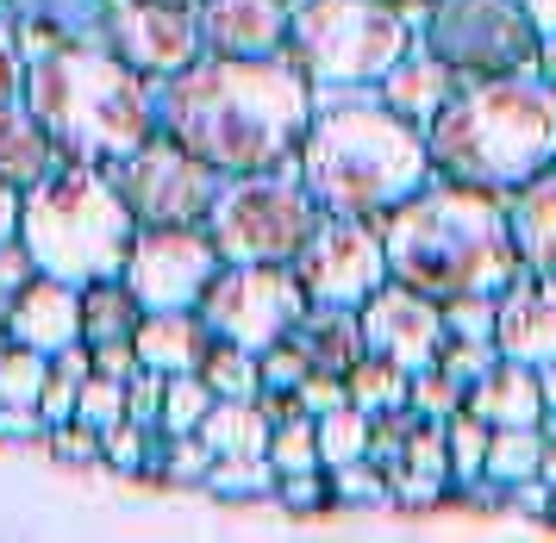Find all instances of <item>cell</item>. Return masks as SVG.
<instances>
[{"label": "cell", "mask_w": 556, "mask_h": 543, "mask_svg": "<svg viewBox=\"0 0 556 543\" xmlns=\"http://www.w3.org/2000/svg\"><path fill=\"white\" fill-rule=\"evenodd\" d=\"M151 94L156 131H169L181 150H194L219 175L294 169L313 106H319V88L306 81L294 50H269V56L201 50L188 70L151 81Z\"/></svg>", "instance_id": "1"}, {"label": "cell", "mask_w": 556, "mask_h": 543, "mask_svg": "<svg viewBox=\"0 0 556 543\" xmlns=\"http://www.w3.org/2000/svg\"><path fill=\"white\" fill-rule=\"evenodd\" d=\"M294 169L326 213L388 219L401 200H413L431 181V144L426 125L394 113L376 88H326Z\"/></svg>", "instance_id": "2"}, {"label": "cell", "mask_w": 556, "mask_h": 543, "mask_svg": "<svg viewBox=\"0 0 556 543\" xmlns=\"http://www.w3.org/2000/svg\"><path fill=\"white\" fill-rule=\"evenodd\" d=\"M381 244H388V275L431 294L438 306L456 294H501L513 275H526L506 225V200L438 175L381 219Z\"/></svg>", "instance_id": "3"}, {"label": "cell", "mask_w": 556, "mask_h": 543, "mask_svg": "<svg viewBox=\"0 0 556 543\" xmlns=\"http://www.w3.org/2000/svg\"><path fill=\"white\" fill-rule=\"evenodd\" d=\"M431 175L481 194H513L556 163V88L538 70L463 81L426 125Z\"/></svg>", "instance_id": "4"}, {"label": "cell", "mask_w": 556, "mask_h": 543, "mask_svg": "<svg viewBox=\"0 0 556 543\" xmlns=\"http://www.w3.org/2000/svg\"><path fill=\"white\" fill-rule=\"evenodd\" d=\"M20 100L45 119V131L56 138L63 163H119L126 150H138L156 131V94L151 81L119 63L113 50L94 38H63L26 56V81Z\"/></svg>", "instance_id": "5"}, {"label": "cell", "mask_w": 556, "mask_h": 543, "mask_svg": "<svg viewBox=\"0 0 556 543\" xmlns=\"http://www.w3.org/2000/svg\"><path fill=\"white\" fill-rule=\"evenodd\" d=\"M131 238H138V219L101 163H63L38 188H26L20 244L31 250L38 275H56L70 288L113 281L126 275Z\"/></svg>", "instance_id": "6"}, {"label": "cell", "mask_w": 556, "mask_h": 543, "mask_svg": "<svg viewBox=\"0 0 556 543\" xmlns=\"http://www.w3.org/2000/svg\"><path fill=\"white\" fill-rule=\"evenodd\" d=\"M406 45H413V13L394 0H294L288 50L319 94L376 88Z\"/></svg>", "instance_id": "7"}, {"label": "cell", "mask_w": 556, "mask_h": 543, "mask_svg": "<svg viewBox=\"0 0 556 543\" xmlns=\"http://www.w3.org/2000/svg\"><path fill=\"white\" fill-rule=\"evenodd\" d=\"M326 206L306 194L301 169L226 175V188L206 213V238L226 263H294L319 231Z\"/></svg>", "instance_id": "8"}, {"label": "cell", "mask_w": 556, "mask_h": 543, "mask_svg": "<svg viewBox=\"0 0 556 543\" xmlns=\"http://www.w3.org/2000/svg\"><path fill=\"white\" fill-rule=\"evenodd\" d=\"M419 45L438 50L463 81L538 70L544 31L531 25L526 0H431Z\"/></svg>", "instance_id": "9"}, {"label": "cell", "mask_w": 556, "mask_h": 543, "mask_svg": "<svg viewBox=\"0 0 556 543\" xmlns=\"http://www.w3.org/2000/svg\"><path fill=\"white\" fill-rule=\"evenodd\" d=\"M106 175H113V188L138 225H206L213 200L226 188V175L201 163L194 150H181L169 131H151L138 150L106 163Z\"/></svg>", "instance_id": "10"}, {"label": "cell", "mask_w": 556, "mask_h": 543, "mask_svg": "<svg viewBox=\"0 0 556 543\" xmlns=\"http://www.w3.org/2000/svg\"><path fill=\"white\" fill-rule=\"evenodd\" d=\"M306 313V288L294 263H226L201 300V319L213 338L244 350H269L288 338Z\"/></svg>", "instance_id": "11"}, {"label": "cell", "mask_w": 556, "mask_h": 543, "mask_svg": "<svg viewBox=\"0 0 556 543\" xmlns=\"http://www.w3.org/2000/svg\"><path fill=\"white\" fill-rule=\"evenodd\" d=\"M219 269H226V256L213 250L206 225H138L119 281L144 313H188L206 300Z\"/></svg>", "instance_id": "12"}, {"label": "cell", "mask_w": 556, "mask_h": 543, "mask_svg": "<svg viewBox=\"0 0 556 543\" xmlns=\"http://www.w3.org/2000/svg\"><path fill=\"white\" fill-rule=\"evenodd\" d=\"M294 275L313 306H363L388 281V244H381V219H344L326 213L319 231L306 238L294 256Z\"/></svg>", "instance_id": "13"}, {"label": "cell", "mask_w": 556, "mask_h": 543, "mask_svg": "<svg viewBox=\"0 0 556 543\" xmlns=\"http://www.w3.org/2000/svg\"><path fill=\"white\" fill-rule=\"evenodd\" d=\"M101 45L131 63L144 81H163V75L188 70L201 56V13L194 7H163V0H113L101 25Z\"/></svg>", "instance_id": "14"}, {"label": "cell", "mask_w": 556, "mask_h": 543, "mask_svg": "<svg viewBox=\"0 0 556 543\" xmlns=\"http://www.w3.org/2000/svg\"><path fill=\"white\" fill-rule=\"evenodd\" d=\"M363 313V344L388 356V363H401V369H431L438 363V344H444V306L419 288H406V281H381L376 294L356 306Z\"/></svg>", "instance_id": "15"}, {"label": "cell", "mask_w": 556, "mask_h": 543, "mask_svg": "<svg viewBox=\"0 0 556 543\" xmlns=\"http://www.w3.org/2000/svg\"><path fill=\"white\" fill-rule=\"evenodd\" d=\"M494 344L513 363H556V275L526 269L494 294Z\"/></svg>", "instance_id": "16"}, {"label": "cell", "mask_w": 556, "mask_h": 543, "mask_svg": "<svg viewBox=\"0 0 556 543\" xmlns=\"http://www.w3.org/2000/svg\"><path fill=\"white\" fill-rule=\"evenodd\" d=\"M201 45L213 56H269L288 50L294 0H201Z\"/></svg>", "instance_id": "17"}, {"label": "cell", "mask_w": 556, "mask_h": 543, "mask_svg": "<svg viewBox=\"0 0 556 543\" xmlns=\"http://www.w3.org/2000/svg\"><path fill=\"white\" fill-rule=\"evenodd\" d=\"M0 338L31 344L45 356H56L63 344H81V288L56 281V275H31L26 288L13 294V306H7Z\"/></svg>", "instance_id": "18"}, {"label": "cell", "mask_w": 556, "mask_h": 543, "mask_svg": "<svg viewBox=\"0 0 556 543\" xmlns=\"http://www.w3.org/2000/svg\"><path fill=\"white\" fill-rule=\"evenodd\" d=\"M456 88H463V75L438 56V50H426V45H406L401 50V63L376 81V94L394 106V113H406L413 125H431L444 106L456 100Z\"/></svg>", "instance_id": "19"}, {"label": "cell", "mask_w": 556, "mask_h": 543, "mask_svg": "<svg viewBox=\"0 0 556 543\" xmlns=\"http://www.w3.org/2000/svg\"><path fill=\"white\" fill-rule=\"evenodd\" d=\"M463 406H469L481 425H494V431H506V425H544V388H538V369L501 356L488 375L469 381Z\"/></svg>", "instance_id": "20"}, {"label": "cell", "mask_w": 556, "mask_h": 543, "mask_svg": "<svg viewBox=\"0 0 556 543\" xmlns=\"http://www.w3.org/2000/svg\"><path fill=\"white\" fill-rule=\"evenodd\" d=\"M63 169V150L56 138L45 131V119L31 113L26 100H0V181H13V188H38L45 175Z\"/></svg>", "instance_id": "21"}, {"label": "cell", "mask_w": 556, "mask_h": 543, "mask_svg": "<svg viewBox=\"0 0 556 543\" xmlns=\"http://www.w3.org/2000/svg\"><path fill=\"white\" fill-rule=\"evenodd\" d=\"M206 344H213V331H206L201 306H188V313H144V319H138V331H131L138 369H156V375L201 369Z\"/></svg>", "instance_id": "22"}, {"label": "cell", "mask_w": 556, "mask_h": 543, "mask_svg": "<svg viewBox=\"0 0 556 543\" xmlns=\"http://www.w3.org/2000/svg\"><path fill=\"white\" fill-rule=\"evenodd\" d=\"M506 225H513L519 263L556 275V163L544 175H531L526 188L506 194Z\"/></svg>", "instance_id": "23"}, {"label": "cell", "mask_w": 556, "mask_h": 543, "mask_svg": "<svg viewBox=\"0 0 556 543\" xmlns=\"http://www.w3.org/2000/svg\"><path fill=\"white\" fill-rule=\"evenodd\" d=\"M288 338L306 350V363L319 375H351L363 363V350H369L363 344V313L356 306H313V300H306L301 325Z\"/></svg>", "instance_id": "24"}, {"label": "cell", "mask_w": 556, "mask_h": 543, "mask_svg": "<svg viewBox=\"0 0 556 543\" xmlns=\"http://www.w3.org/2000/svg\"><path fill=\"white\" fill-rule=\"evenodd\" d=\"M0 7L13 13L20 38H26V56H31V50L63 45V38H81V45H94L113 0H0Z\"/></svg>", "instance_id": "25"}, {"label": "cell", "mask_w": 556, "mask_h": 543, "mask_svg": "<svg viewBox=\"0 0 556 543\" xmlns=\"http://www.w3.org/2000/svg\"><path fill=\"white\" fill-rule=\"evenodd\" d=\"M269 431L263 400H213L201 419V444L213 456H269Z\"/></svg>", "instance_id": "26"}, {"label": "cell", "mask_w": 556, "mask_h": 543, "mask_svg": "<svg viewBox=\"0 0 556 543\" xmlns=\"http://www.w3.org/2000/svg\"><path fill=\"white\" fill-rule=\"evenodd\" d=\"M138 319H144V306L131 300V288L119 281V275L81 288V344H113V338H131Z\"/></svg>", "instance_id": "27"}, {"label": "cell", "mask_w": 556, "mask_h": 543, "mask_svg": "<svg viewBox=\"0 0 556 543\" xmlns=\"http://www.w3.org/2000/svg\"><path fill=\"white\" fill-rule=\"evenodd\" d=\"M344 388H351V400L376 419V413H394V406L413 400V369L388 363V356H376V350H363V363L344 375Z\"/></svg>", "instance_id": "28"}, {"label": "cell", "mask_w": 556, "mask_h": 543, "mask_svg": "<svg viewBox=\"0 0 556 543\" xmlns=\"http://www.w3.org/2000/svg\"><path fill=\"white\" fill-rule=\"evenodd\" d=\"M201 375H206V388H213L219 400H256V394H263V369H256V350L226 344V338H213V344H206Z\"/></svg>", "instance_id": "29"}, {"label": "cell", "mask_w": 556, "mask_h": 543, "mask_svg": "<svg viewBox=\"0 0 556 543\" xmlns=\"http://www.w3.org/2000/svg\"><path fill=\"white\" fill-rule=\"evenodd\" d=\"M313 431H319V463H326V469H344V463H356V456H369V413H363L356 400L319 413Z\"/></svg>", "instance_id": "30"}, {"label": "cell", "mask_w": 556, "mask_h": 543, "mask_svg": "<svg viewBox=\"0 0 556 543\" xmlns=\"http://www.w3.org/2000/svg\"><path fill=\"white\" fill-rule=\"evenodd\" d=\"M538 456H544V425H506V431H494L488 438V469L501 488H513V481H526V475H538Z\"/></svg>", "instance_id": "31"}, {"label": "cell", "mask_w": 556, "mask_h": 543, "mask_svg": "<svg viewBox=\"0 0 556 543\" xmlns=\"http://www.w3.org/2000/svg\"><path fill=\"white\" fill-rule=\"evenodd\" d=\"M276 463L269 456H213L206 469V494L219 500H276Z\"/></svg>", "instance_id": "32"}, {"label": "cell", "mask_w": 556, "mask_h": 543, "mask_svg": "<svg viewBox=\"0 0 556 543\" xmlns=\"http://www.w3.org/2000/svg\"><path fill=\"white\" fill-rule=\"evenodd\" d=\"M213 388H206V375L201 369H188V375H163V419H156V431H201L206 419V406H213Z\"/></svg>", "instance_id": "33"}, {"label": "cell", "mask_w": 556, "mask_h": 543, "mask_svg": "<svg viewBox=\"0 0 556 543\" xmlns=\"http://www.w3.org/2000/svg\"><path fill=\"white\" fill-rule=\"evenodd\" d=\"M488 438H494V425H481L469 406L444 419V444H451V488H463V481H476V475L488 469Z\"/></svg>", "instance_id": "34"}, {"label": "cell", "mask_w": 556, "mask_h": 543, "mask_svg": "<svg viewBox=\"0 0 556 543\" xmlns=\"http://www.w3.org/2000/svg\"><path fill=\"white\" fill-rule=\"evenodd\" d=\"M394 475H426V481H444V488H451V444H444V425L438 419L413 425V438H406L401 469Z\"/></svg>", "instance_id": "35"}, {"label": "cell", "mask_w": 556, "mask_h": 543, "mask_svg": "<svg viewBox=\"0 0 556 543\" xmlns=\"http://www.w3.org/2000/svg\"><path fill=\"white\" fill-rule=\"evenodd\" d=\"M331 500H338V506H394V481H388L369 456H356L344 469H331Z\"/></svg>", "instance_id": "36"}, {"label": "cell", "mask_w": 556, "mask_h": 543, "mask_svg": "<svg viewBox=\"0 0 556 543\" xmlns=\"http://www.w3.org/2000/svg\"><path fill=\"white\" fill-rule=\"evenodd\" d=\"M269 463H276V475L319 469V431H313V413H301V419H281L276 431H269Z\"/></svg>", "instance_id": "37"}, {"label": "cell", "mask_w": 556, "mask_h": 543, "mask_svg": "<svg viewBox=\"0 0 556 543\" xmlns=\"http://www.w3.org/2000/svg\"><path fill=\"white\" fill-rule=\"evenodd\" d=\"M494 363H501V344H494V338H444L431 369H444L456 388L469 394V381H476V375H488Z\"/></svg>", "instance_id": "38"}, {"label": "cell", "mask_w": 556, "mask_h": 543, "mask_svg": "<svg viewBox=\"0 0 556 543\" xmlns=\"http://www.w3.org/2000/svg\"><path fill=\"white\" fill-rule=\"evenodd\" d=\"M76 419L94 425V431H113L126 419V381L119 375H88L76 388Z\"/></svg>", "instance_id": "39"}, {"label": "cell", "mask_w": 556, "mask_h": 543, "mask_svg": "<svg viewBox=\"0 0 556 543\" xmlns=\"http://www.w3.org/2000/svg\"><path fill=\"white\" fill-rule=\"evenodd\" d=\"M276 506H288V513H326V506H338L331 500V469L319 463V469H294L276 481Z\"/></svg>", "instance_id": "40"}, {"label": "cell", "mask_w": 556, "mask_h": 543, "mask_svg": "<svg viewBox=\"0 0 556 543\" xmlns=\"http://www.w3.org/2000/svg\"><path fill=\"white\" fill-rule=\"evenodd\" d=\"M144 450H151V431H144V425H131V419H119L113 431H101V469L138 475V469H144Z\"/></svg>", "instance_id": "41"}, {"label": "cell", "mask_w": 556, "mask_h": 543, "mask_svg": "<svg viewBox=\"0 0 556 543\" xmlns=\"http://www.w3.org/2000/svg\"><path fill=\"white\" fill-rule=\"evenodd\" d=\"M413 413H426V419H451L463 413V388H456L444 369H413Z\"/></svg>", "instance_id": "42"}, {"label": "cell", "mask_w": 556, "mask_h": 543, "mask_svg": "<svg viewBox=\"0 0 556 543\" xmlns=\"http://www.w3.org/2000/svg\"><path fill=\"white\" fill-rule=\"evenodd\" d=\"M256 369H263V388H301L313 363H306V350L294 338H276L269 350H256Z\"/></svg>", "instance_id": "43"}, {"label": "cell", "mask_w": 556, "mask_h": 543, "mask_svg": "<svg viewBox=\"0 0 556 543\" xmlns=\"http://www.w3.org/2000/svg\"><path fill=\"white\" fill-rule=\"evenodd\" d=\"M444 338H494V294L444 300Z\"/></svg>", "instance_id": "44"}, {"label": "cell", "mask_w": 556, "mask_h": 543, "mask_svg": "<svg viewBox=\"0 0 556 543\" xmlns=\"http://www.w3.org/2000/svg\"><path fill=\"white\" fill-rule=\"evenodd\" d=\"M45 444H51V456L70 463V469H101V431H94V425L70 419V425H56Z\"/></svg>", "instance_id": "45"}, {"label": "cell", "mask_w": 556, "mask_h": 543, "mask_svg": "<svg viewBox=\"0 0 556 543\" xmlns=\"http://www.w3.org/2000/svg\"><path fill=\"white\" fill-rule=\"evenodd\" d=\"M126 419L144 425V431H156V419H163V375L156 369H138L126 381Z\"/></svg>", "instance_id": "46"}, {"label": "cell", "mask_w": 556, "mask_h": 543, "mask_svg": "<svg viewBox=\"0 0 556 543\" xmlns=\"http://www.w3.org/2000/svg\"><path fill=\"white\" fill-rule=\"evenodd\" d=\"M20 81H26V38H20L13 13H0V100L20 94Z\"/></svg>", "instance_id": "47"}, {"label": "cell", "mask_w": 556, "mask_h": 543, "mask_svg": "<svg viewBox=\"0 0 556 543\" xmlns=\"http://www.w3.org/2000/svg\"><path fill=\"white\" fill-rule=\"evenodd\" d=\"M31 275H38V263H31V250L20 244V231H13V238H0V294L13 300Z\"/></svg>", "instance_id": "48"}, {"label": "cell", "mask_w": 556, "mask_h": 543, "mask_svg": "<svg viewBox=\"0 0 556 543\" xmlns=\"http://www.w3.org/2000/svg\"><path fill=\"white\" fill-rule=\"evenodd\" d=\"M294 394H301V406L319 419V413H331V406H344V400H351V388H344V375H319V369H313Z\"/></svg>", "instance_id": "49"}, {"label": "cell", "mask_w": 556, "mask_h": 543, "mask_svg": "<svg viewBox=\"0 0 556 543\" xmlns=\"http://www.w3.org/2000/svg\"><path fill=\"white\" fill-rule=\"evenodd\" d=\"M38 438H51L38 406H0V444H38Z\"/></svg>", "instance_id": "50"}, {"label": "cell", "mask_w": 556, "mask_h": 543, "mask_svg": "<svg viewBox=\"0 0 556 543\" xmlns=\"http://www.w3.org/2000/svg\"><path fill=\"white\" fill-rule=\"evenodd\" d=\"M506 506H513V513H526V519H551V481H544V475L513 481V488H506Z\"/></svg>", "instance_id": "51"}, {"label": "cell", "mask_w": 556, "mask_h": 543, "mask_svg": "<svg viewBox=\"0 0 556 543\" xmlns=\"http://www.w3.org/2000/svg\"><path fill=\"white\" fill-rule=\"evenodd\" d=\"M38 413H45V425H70L76 419V381H63V375H51L45 381V394H38Z\"/></svg>", "instance_id": "52"}, {"label": "cell", "mask_w": 556, "mask_h": 543, "mask_svg": "<svg viewBox=\"0 0 556 543\" xmlns=\"http://www.w3.org/2000/svg\"><path fill=\"white\" fill-rule=\"evenodd\" d=\"M51 375H63V381H76V388H81V381L94 375V350H88V344H63L51 356Z\"/></svg>", "instance_id": "53"}, {"label": "cell", "mask_w": 556, "mask_h": 543, "mask_svg": "<svg viewBox=\"0 0 556 543\" xmlns=\"http://www.w3.org/2000/svg\"><path fill=\"white\" fill-rule=\"evenodd\" d=\"M20 206H26V188L0 181V238H13V231H20Z\"/></svg>", "instance_id": "54"}, {"label": "cell", "mask_w": 556, "mask_h": 543, "mask_svg": "<svg viewBox=\"0 0 556 543\" xmlns=\"http://www.w3.org/2000/svg\"><path fill=\"white\" fill-rule=\"evenodd\" d=\"M538 388H544V431H556V363H538Z\"/></svg>", "instance_id": "55"}, {"label": "cell", "mask_w": 556, "mask_h": 543, "mask_svg": "<svg viewBox=\"0 0 556 543\" xmlns=\"http://www.w3.org/2000/svg\"><path fill=\"white\" fill-rule=\"evenodd\" d=\"M526 13H531V25H538L544 38L556 31V0H526Z\"/></svg>", "instance_id": "56"}, {"label": "cell", "mask_w": 556, "mask_h": 543, "mask_svg": "<svg viewBox=\"0 0 556 543\" xmlns=\"http://www.w3.org/2000/svg\"><path fill=\"white\" fill-rule=\"evenodd\" d=\"M538 75H544V81L556 88V31L544 38V50H538Z\"/></svg>", "instance_id": "57"}, {"label": "cell", "mask_w": 556, "mask_h": 543, "mask_svg": "<svg viewBox=\"0 0 556 543\" xmlns=\"http://www.w3.org/2000/svg\"><path fill=\"white\" fill-rule=\"evenodd\" d=\"M394 7H406V13H426L431 0H394Z\"/></svg>", "instance_id": "58"}, {"label": "cell", "mask_w": 556, "mask_h": 543, "mask_svg": "<svg viewBox=\"0 0 556 543\" xmlns=\"http://www.w3.org/2000/svg\"><path fill=\"white\" fill-rule=\"evenodd\" d=\"M163 7H201V0H163Z\"/></svg>", "instance_id": "59"}, {"label": "cell", "mask_w": 556, "mask_h": 543, "mask_svg": "<svg viewBox=\"0 0 556 543\" xmlns=\"http://www.w3.org/2000/svg\"><path fill=\"white\" fill-rule=\"evenodd\" d=\"M551 525H556V488H551Z\"/></svg>", "instance_id": "60"}, {"label": "cell", "mask_w": 556, "mask_h": 543, "mask_svg": "<svg viewBox=\"0 0 556 543\" xmlns=\"http://www.w3.org/2000/svg\"><path fill=\"white\" fill-rule=\"evenodd\" d=\"M0 13H7V7H0Z\"/></svg>", "instance_id": "61"}]
</instances>
